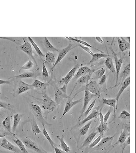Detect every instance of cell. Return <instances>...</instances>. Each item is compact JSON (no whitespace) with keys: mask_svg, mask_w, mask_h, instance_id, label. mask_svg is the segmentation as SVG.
Instances as JSON below:
<instances>
[{"mask_svg":"<svg viewBox=\"0 0 136 153\" xmlns=\"http://www.w3.org/2000/svg\"><path fill=\"white\" fill-rule=\"evenodd\" d=\"M130 84V77H127L124 80V81L122 83V85L119 91V92L117 94V96L116 97V109H117V107H118V103L119 99V97H120L121 94H122V92L124 91V90L127 88Z\"/></svg>","mask_w":136,"mask_h":153,"instance_id":"obj_14","label":"cell"},{"mask_svg":"<svg viewBox=\"0 0 136 153\" xmlns=\"http://www.w3.org/2000/svg\"><path fill=\"white\" fill-rule=\"evenodd\" d=\"M34 87L32 86V85L26 83L22 81H20L18 83V90L16 91V94L18 95V94H21L24 92H26L28 90L32 89Z\"/></svg>","mask_w":136,"mask_h":153,"instance_id":"obj_15","label":"cell"},{"mask_svg":"<svg viewBox=\"0 0 136 153\" xmlns=\"http://www.w3.org/2000/svg\"><path fill=\"white\" fill-rule=\"evenodd\" d=\"M95 102H96V100H95L94 101H93L92 103H91L90 105V106L88 107V108L87 110L86 111L84 112V113L83 114L81 115L80 117H79V120H81V119L82 117H83V118H86L87 116V115L88 114V113L90 112L91 110L93 108V107H94V105L95 104Z\"/></svg>","mask_w":136,"mask_h":153,"instance_id":"obj_39","label":"cell"},{"mask_svg":"<svg viewBox=\"0 0 136 153\" xmlns=\"http://www.w3.org/2000/svg\"><path fill=\"white\" fill-rule=\"evenodd\" d=\"M92 56V59L89 62V64L91 63L94 62L95 61H97L101 58L106 57L108 56V55L104 53H95V54H93Z\"/></svg>","mask_w":136,"mask_h":153,"instance_id":"obj_35","label":"cell"},{"mask_svg":"<svg viewBox=\"0 0 136 153\" xmlns=\"http://www.w3.org/2000/svg\"><path fill=\"white\" fill-rule=\"evenodd\" d=\"M98 132L97 131H94L93 132L91 133L88 136V137L84 141L83 144L82 146H81V148H84V147H85V146H89V144H90L91 143V141H92L93 138H94L95 137V136L98 134Z\"/></svg>","mask_w":136,"mask_h":153,"instance_id":"obj_23","label":"cell"},{"mask_svg":"<svg viewBox=\"0 0 136 153\" xmlns=\"http://www.w3.org/2000/svg\"><path fill=\"white\" fill-rule=\"evenodd\" d=\"M32 86L34 88H46L48 86V83H45L41 82L38 80H35L32 84Z\"/></svg>","mask_w":136,"mask_h":153,"instance_id":"obj_33","label":"cell"},{"mask_svg":"<svg viewBox=\"0 0 136 153\" xmlns=\"http://www.w3.org/2000/svg\"><path fill=\"white\" fill-rule=\"evenodd\" d=\"M124 146H123V150H124V148H125V147H126L127 145L130 144V136H129L128 137V138H127V140H126V143H124Z\"/></svg>","mask_w":136,"mask_h":153,"instance_id":"obj_54","label":"cell"},{"mask_svg":"<svg viewBox=\"0 0 136 153\" xmlns=\"http://www.w3.org/2000/svg\"><path fill=\"white\" fill-rule=\"evenodd\" d=\"M111 50H112L113 54L114 57V59H115V65H116V85L115 86H117L118 85V83L119 75L120 73V71L121 67L122 65V60L121 59H119L117 57V54H116L114 51L111 48Z\"/></svg>","mask_w":136,"mask_h":153,"instance_id":"obj_8","label":"cell"},{"mask_svg":"<svg viewBox=\"0 0 136 153\" xmlns=\"http://www.w3.org/2000/svg\"><path fill=\"white\" fill-rule=\"evenodd\" d=\"M13 135V134H11V133H2L0 132V138L4 137H5L7 135Z\"/></svg>","mask_w":136,"mask_h":153,"instance_id":"obj_55","label":"cell"},{"mask_svg":"<svg viewBox=\"0 0 136 153\" xmlns=\"http://www.w3.org/2000/svg\"><path fill=\"white\" fill-rule=\"evenodd\" d=\"M32 109L34 113L35 117L40 121L42 125H44L45 122L44 120L43 114H42V111L40 107L38 105L34 104L33 103L31 104Z\"/></svg>","mask_w":136,"mask_h":153,"instance_id":"obj_9","label":"cell"},{"mask_svg":"<svg viewBox=\"0 0 136 153\" xmlns=\"http://www.w3.org/2000/svg\"><path fill=\"white\" fill-rule=\"evenodd\" d=\"M57 106L55 101H53L51 97H49L47 94H44V99L42 101V108L49 111H54Z\"/></svg>","mask_w":136,"mask_h":153,"instance_id":"obj_3","label":"cell"},{"mask_svg":"<svg viewBox=\"0 0 136 153\" xmlns=\"http://www.w3.org/2000/svg\"><path fill=\"white\" fill-rule=\"evenodd\" d=\"M28 38L29 39V40H30V43L32 44V45H33V47L35 49V50L36 51V52L37 53L38 55L39 56H40V57H44V54L42 53V52L41 51L40 49L37 46L35 42L32 40V39L30 37H28Z\"/></svg>","mask_w":136,"mask_h":153,"instance_id":"obj_36","label":"cell"},{"mask_svg":"<svg viewBox=\"0 0 136 153\" xmlns=\"http://www.w3.org/2000/svg\"><path fill=\"white\" fill-rule=\"evenodd\" d=\"M21 117H22V116L19 114H16L14 115V116H13V127L11 129L13 132L14 133L15 132L16 128L18 127V125L19 124L20 120H21Z\"/></svg>","mask_w":136,"mask_h":153,"instance_id":"obj_26","label":"cell"},{"mask_svg":"<svg viewBox=\"0 0 136 153\" xmlns=\"http://www.w3.org/2000/svg\"><path fill=\"white\" fill-rule=\"evenodd\" d=\"M2 125L9 132V133L13 134L11 132V117L10 116L7 117L2 123Z\"/></svg>","mask_w":136,"mask_h":153,"instance_id":"obj_30","label":"cell"},{"mask_svg":"<svg viewBox=\"0 0 136 153\" xmlns=\"http://www.w3.org/2000/svg\"><path fill=\"white\" fill-rule=\"evenodd\" d=\"M56 137L57 138V139L60 141L61 148L62 149L63 151L66 152H70L71 150L69 147L67 145V143H65L64 140V136H62L61 137H60L59 136H57Z\"/></svg>","mask_w":136,"mask_h":153,"instance_id":"obj_27","label":"cell"},{"mask_svg":"<svg viewBox=\"0 0 136 153\" xmlns=\"http://www.w3.org/2000/svg\"><path fill=\"white\" fill-rule=\"evenodd\" d=\"M23 143L24 144V146H26V147L30 149L31 150H33L34 151L36 152L37 153H45V152L43 151L38 148L36 143L31 140L28 139V138H25L23 139Z\"/></svg>","mask_w":136,"mask_h":153,"instance_id":"obj_10","label":"cell"},{"mask_svg":"<svg viewBox=\"0 0 136 153\" xmlns=\"http://www.w3.org/2000/svg\"><path fill=\"white\" fill-rule=\"evenodd\" d=\"M75 96H74L73 97H68V101L67 102L65 105V107L64 110V112H63V114L62 115L61 118H62L66 114L67 112H68L71 109L73 106H75L76 105L79 104V103L82 102L83 99H81L78 100L77 101H73V98L75 97Z\"/></svg>","mask_w":136,"mask_h":153,"instance_id":"obj_7","label":"cell"},{"mask_svg":"<svg viewBox=\"0 0 136 153\" xmlns=\"http://www.w3.org/2000/svg\"><path fill=\"white\" fill-rule=\"evenodd\" d=\"M129 73H130V65L129 63L124 68V69L122 71V73L121 74V76L120 77V83L124 81L126 78H127V76L129 75Z\"/></svg>","mask_w":136,"mask_h":153,"instance_id":"obj_24","label":"cell"},{"mask_svg":"<svg viewBox=\"0 0 136 153\" xmlns=\"http://www.w3.org/2000/svg\"><path fill=\"white\" fill-rule=\"evenodd\" d=\"M107 129H108V124L104 123L103 124H100L96 128V131H98V133H100V135L103 136L104 132L107 130Z\"/></svg>","mask_w":136,"mask_h":153,"instance_id":"obj_37","label":"cell"},{"mask_svg":"<svg viewBox=\"0 0 136 153\" xmlns=\"http://www.w3.org/2000/svg\"><path fill=\"white\" fill-rule=\"evenodd\" d=\"M98 110H99V109H98V107L95 108V109L94 110L88 117H86L85 118H84L83 120L80 122V123L79 124V126L85 124L86 122H87L88 121L91 120L93 118H96L98 115V113H99Z\"/></svg>","mask_w":136,"mask_h":153,"instance_id":"obj_19","label":"cell"},{"mask_svg":"<svg viewBox=\"0 0 136 153\" xmlns=\"http://www.w3.org/2000/svg\"><path fill=\"white\" fill-rule=\"evenodd\" d=\"M122 153H123V150H122Z\"/></svg>","mask_w":136,"mask_h":153,"instance_id":"obj_57","label":"cell"},{"mask_svg":"<svg viewBox=\"0 0 136 153\" xmlns=\"http://www.w3.org/2000/svg\"><path fill=\"white\" fill-rule=\"evenodd\" d=\"M79 66L80 65L78 63L75 64V66L72 68V70L67 74V76H65L64 78H62L60 82L61 83H64L65 85H67L68 83L70 81V80H72L73 76H75V71Z\"/></svg>","mask_w":136,"mask_h":153,"instance_id":"obj_11","label":"cell"},{"mask_svg":"<svg viewBox=\"0 0 136 153\" xmlns=\"http://www.w3.org/2000/svg\"><path fill=\"white\" fill-rule=\"evenodd\" d=\"M92 122V121H90L87 124L84 126V127H82V128L80 130V133L81 135H84L87 133L88 131L89 130V127L90 126Z\"/></svg>","mask_w":136,"mask_h":153,"instance_id":"obj_41","label":"cell"},{"mask_svg":"<svg viewBox=\"0 0 136 153\" xmlns=\"http://www.w3.org/2000/svg\"><path fill=\"white\" fill-rule=\"evenodd\" d=\"M95 39H96V40H97L98 42H99L100 43H101V44L103 43V39H102L100 37H96Z\"/></svg>","mask_w":136,"mask_h":153,"instance_id":"obj_56","label":"cell"},{"mask_svg":"<svg viewBox=\"0 0 136 153\" xmlns=\"http://www.w3.org/2000/svg\"><path fill=\"white\" fill-rule=\"evenodd\" d=\"M0 108H3L5 109L8 110L11 112H14V109L12 105L8 104V103H5L3 102L0 101ZM2 115L0 111V117H2Z\"/></svg>","mask_w":136,"mask_h":153,"instance_id":"obj_28","label":"cell"},{"mask_svg":"<svg viewBox=\"0 0 136 153\" xmlns=\"http://www.w3.org/2000/svg\"><path fill=\"white\" fill-rule=\"evenodd\" d=\"M33 63L32 62V61L31 60H29L25 65L21 66V68L23 70H28L33 68Z\"/></svg>","mask_w":136,"mask_h":153,"instance_id":"obj_43","label":"cell"},{"mask_svg":"<svg viewBox=\"0 0 136 153\" xmlns=\"http://www.w3.org/2000/svg\"><path fill=\"white\" fill-rule=\"evenodd\" d=\"M54 149L55 150V151L56 152V153H65L64 151L63 150H60L59 149L57 148V147H54Z\"/></svg>","mask_w":136,"mask_h":153,"instance_id":"obj_52","label":"cell"},{"mask_svg":"<svg viewBox=\"0 0 136 153\" xmlns=\"http://www.w3.org/2000/svg\"><path fill=\"white\" fill-rule=\"evenodd\" d=\"M95 97V96L94 94H91L89 92L88 89H86L85 91V95H84V105H83V107L82 111H81V115L83 114L84 112L85 111L86 109L87 108L88 103Z\"/></svg>","mask_w":136,"mask_h":153,"instance_id":"obj_13","label":"cell"},{"mask_svg":"<svg viewBox=\"0 0 136 153\" xmlns=\"http://www.w3.org/2000/svg\"><path fill=\"white\" fill-rule=\"evenodd\" d=\"M86 89H88L90 93L94 94L98 97H101V90L100 88V85L96 81H91L89 83L86 85Z\"/></svg>","mask_w":136,"mask_h":153,"instance_id":"obj_4","label":"cell"},{"mask_svg":"<svg viewBox=\"0 0 136 153\" xmlns=\"http://www.w3.org/2000/svg\"><path fill=\"white\" fill-rule=\"evenodd\" d=\"M40 75L39 73L33 72V71H28V72H25L24 73L21 74V75L16 76H12L9 78L11 79H21L23 78H36L38 76V75Z\"/></svg>","mask_w":136,"mask_h":153,"instance_id":"obj_17","label":"cell"},{"mask_svg":"<svg viewBox=\"0 0 136 153\" xmlns=\"http://www.w3.org/2000/svg\"><path fill=\"white\" fill-rule=\"evenodd\" d=\"M10 84V82L8 80H0V84Z\"/></svg>","mask_w":136,"mask_h":153,"instance_id":"obj_53","label":"cell"},{"mask_svg":"<svg viewBox=\"0 0 136 153\" xmlns=\"http://www.w3.org/2000/svg\"><path fill=\"white\" fill-rule=\"evenodd\" d=\"M94 71V70H91L90 72L89 73L87 74L86 75H83L82 76H81L80 78H79L78 80V83L80 84H86V85L88 83V81L90 79L91 76L92 75L93 72Z\"/></svg>","mask_w":136,"mask_h":153,"instance_id":"obj_21","label":"cell"},{"mask_svg":"<svg viewBox=\"0 0 136 153\" xmlns=\"http://www.w3.org/2000/svg\"><path fill=\"white\" fill-rule=\"evenodd\" d=\"M103 104L106 105H109L113 108L114 113V120L116 117V101L115 99H103Z\"/></svg>","mask_w":136,"mask_h":153,"instance_id":"obj_22","label":"cell"},{"mask_svg":"<svg viewBox=\"0 0 136 153\" xmlns=\"http://www.w3.org/2000/svg\"><path fill=\"white\" fill-rule=\"evenodd\" d=\"M77 46V45H75V43L70 42L67 47L65 48L63 50L60 51L59 53V55H58L57 59L56 61H55L54 65L52 68V69H51V71H52V70L54 69L55 67L62 60L63 58L65 56H66V55L70 51L72 50V49H74V48L76 47Z\"/></svg>","mask_w":136,"mask_h":153,"instance_id":"obj_1","label":"cell"},{"mask_svg":"<svg viewBox=\"0 0 136 153\" xmlns=\"http://www.w3.org/2000/svg\"><path fill=\"white\" fill-rule=\"evenodd\" d=\"M43 125V127H44V130H43V134H44V136H45L46 138L47 139V140L49 141L50 144H51V146L52 147L53 149L54 147H56V144L53 141H52V140L51 139V137H50V136H49V134L47 133V131L46 130V129L45 128V126H44V125Z\"/></svg>","mask_w":136,"mask_h":153,"instance_id":"obj_38","label":"cell"},{"mask_svg":"<svg viewBox=\"0 0 136 153\" xmlns=\"http://www.w3.org/2000/svg\"><path fill=\"white\" fill-rule=\"evenodd\" d=\"M113 110V109L112 108V107H110L108 111V112H106V114L105 115V117H103V122H104V123H106V122L108 120L109 117H110V114H111V113L112 112Z\"/></svg>","mask_w":136,"mask_h":153,"instance_id":"obj_45","label":"cell"},{"mask_svg":"<svg viewBox=\"0 0 136 153\" xmlns=\"http://www.w3.org/2000/svg\"><path fill=\"white\" fill-rule=\"evenodd\" d=\"M129 117H130V114L128 112L126 111V110H123L121 112V113H120L119 117H118V118L126 120V119L129 118Z\"/></svg>","mask_w":136,"mask_h":153,"instance_id":"obj_44","label":"cell"},{"mask_svg":"<svg viewBox=\"0 0 136 153\" xmlns=\"http://www.w3.org/2000/svg\"><path fill=\"white\" fill-rule=\"evenodd\" d=\"M118 43L119 48L121 52H124L125 51L128 50L130 48L129 42H126L124 38L120 37H117Z\"/></svg>","mask_w":136,"mask_h":153,"instance_id":"obj_18","label":"cell"},{"mask_svg":"<svg viewBox=\"0 0 136 153\" xmlns=\"http://www.w3.org/2000/svg\"><path fill=\"white\" fill-rule=\"evenodd\" d=\"M65 38H68V39H69V40H72V41H74V42H76L79 43V44H83V45H86L87 47L92 48L95 49V50H96L98 51H100V52H101L102 53H103V52H102L100 50H98V49H96L95 48L93 47L92 45H90L89 44H88L87 42H84V41H83V40L78 39H75V38H73L72 37H65Z\"/></svg>","mask_w":136,"mask_h":153,"instance_id":"obj_29","label":"cell"},{"mask_svg":"<svg viewBox=\"0 0 136 153\" xmlns=\"http://www.w3.org/2000/svg\"><path fill=\"white\" fill-rule=\"evenodd\" d=\"M98 115H100L101 124H104V122H103V114H102V108L100 109V111H99V113H98Z\"/></svg>","mask_w":136,"mask_h":153,"instance_id":"obj_50","label":"cell"},{"mask_svg":"<svg viewBox=\"0 0 136 153\" xmlns=\"http://www.w3.org/2000/svg\"><path fill=\"white\" fill-rule=\"evenodd\" d=\"M44 44L45 45V47L47 48V50H49L50 51L52 52H59V50L56 49V48H55L53 45L51 44V42H49L46 37H44Z\"/></svg>","mask_w":136,"mask_h":153,"instance_id":"obj_32","label":"cell"},{"mask_svg":"<svg viewBox=\"0 0 136 153\" xmlns=\"http://www.w3.org/2000/svg\"><path fill=\"white\" fill-rule=\"evenodd\" d=\"M105 65L111 72H112V73L116 74V70L114 65L113 62L111 58L109 57L108 59H106V60L105 61Z\"/></svg>","mask_w":136,"mask_h":153,"instance_id":"obj_25","label":"cell"},{"mask_svg":"<svg viewBox=\"0 0 136 153\" xmlns=\"http://www.w3.org/2000/svg\"><path fill=\"white\" fill-rule=\"evenodd\" d=\"M45 58L47 62L51 63H55V57L54 54L51 52H47L45 55Z\"/></svg>","mask_w":136,"mask_h":153,"instance_id":"obj_40","label":"cell"},{"mask_svg":"<svg viewBox=\"0 0 136 153\" xmlns=\"http://www.w3.org/2000/svg\"><path fill=\"white\" fill-rule=\"evenodd\" d=\"M105 71H106V69H105V68H101L100 70H98V71H95L94 73L95 74L96 78H101V76H103V75L105 74Z\"/></svg>","mask_w":136,"mask_h":153,"instance_id":"obj_42","label":"cell"},{"mask_svg":"<svg viewBox=\"0 0 136 153\" xmlns=\"http://www.w3.org/2000/svg\"><path fill=\"white\" fill-rule=\"evenodd\" d=\"M129 136V125L128 124L124 125V130L122 131L121 134L119 136L118 140L115 144L113 146V148L117 146L118 144H122L124 143L126 141V139Z\"/></svg>","mask_w":136,"mask_h":153,"instance_id":"obj_6","label":"cell"},{"mask_svg":"<svg viewBox=\"0 0 136 153\" xmlns=\"http://www.w3.org/2000/svg\"><path fill=\"white\" fill-rule=\"evenodd\" d=\"M79 46H80L82 49H83V50H84L85 51H86L89 54H90V55H92L93 53L91 52V51L90 50V49H89V48L87 47H84V46H83V45H79Z\"/></svg>","mask_w":136,"mask_h":153,"instance_id":"obj_49","label":"cell"},{"mask_svg":"<svg viewBox=\"0 0 136 153\" xmlns=\"http://www.w3.org/2000/svg\"><path fill=\"white\" fill-rule=\"evenodd\" d=\"M24 44L20 46V49L22 51L24 52L26 54H27L28 56H30V57L33 60L34 62H35V65H36L37 68H38V65L37 64L36 61L35 60V58L33 56V50H32V46L30 44V42L26 41L24 39Z\"/></svg>","mask_w":136,"mask_h":153,"instance_id":"obj_5","label":"cell"},{"mask_svg":"<svg viewBox=\"0 0 136 153\" xmlns=\"http://www.w3.org/2000/svg\"><path fill=\"white\" fill-rule=\"evenodd\" d=\"M106 75H103V76H101V80H100V82H99V85H103V84L105 83V82H106Z\"/></svg>","mask_w":136,"mask_h":153,"instance_id":"obj_48","label":"cell"},{"mask_svg":"<svg viewBox=\"0 0 136 153\" xmlns=\"http://www.w3.org/2000/svg\"><path fill=\"white\" fill-rule=\"evenodd\" d=\"M13 141L14 143H16V145L18 146L19 150L21 151V152L23 153H29L26 149L25 148L24 144L23 143V142L20 140L19 139H18L17 138H16V139H13Z\"/></svg>","mask_w":136,"mask_h":153,"instance_id":"obj_31","label":"cell"},{"mask_svg":"<svg viewBox=\"0 0 136 153\" xmlns=\"http://www.w3.org/2000/svg\"><path fill=\"white\" fill-rule=\"evenodd\" d=\"M31 124L32 130L33 133L37 134H39L41 132V131H40L38 126L37 125L36 122L34 118H33L31 121Z\"/></svg>","mask_w":136,"mask_h":153,"instance_id":"obj_34","label":"cell"},{"mask_svg":"<svg viewBox=\"0 0 136 153\" xmlns=\"http://www.w3.org/2000/svg\"><path fill=\"white\" fill-rule=\"evenodd\" d=\"M102 137H103V136L100 135L95 139V140L93 143L90 144L89 148H93V147H94V146H96V145H97L98 143H100V141H101Z\"/></svg>","mask_w":136,"mask_h":153,"instance_id":"obj_46","label":"cell"},{"mask_svg":"<svg viewBox=\"0 0 136 153\" xmlns=\"http://www.w3.org/2000/svg\"><path fill=\"white\" fill-rule=\"evenodd\" d=\"M42 76L44 78H48L49 77V73L47 71V68L45 65V63H43V68H42Z\"/></svg>","mask_w":136,"mask_h":153,"instance_id":"obj_47","label":"cell"},{"mask_svg":"<svg viewBox=\"0 0 136 153\" xmlns=\"http://www.w3.org/2000/svg\"><path fill=\"white\" fill-rule=\"evenodd\" d=\"M45 153H46V152H45Z\"/></svg>","mask_w":136,"mask_h":153,"instance_id":"obj_58","label":"cell"},{"mask_svg":"<svg viewBox=\"0 0 136 153\" xmlns=\"http://www.w3.org/2000/svg\"><path fill=\"white\" fill-rule=\"evenodd\" d=\"M1 146L6 150H9L11 151L18 152V153L20 152L19 149H18V148L14 146V145H13L11 143H10L8 140H7L6 138H3L2 140Z\"/></svg>","mask_w":136,"mask_h":153,"instance_id":"obj_16","label":"cell"},{"mask_svg":"<svg viewBox=\"0 0 136 153\" xmlns=\"http://www.w3.org/2000/svg\"><path fill=\"white\" fill-rule=\"evenodd\" d=\"M0 39H5V40H9V41H11V42H13L14 43H16V44H17V42H16V40H14L13 39H12V38H10V37H0Z\"/></svg>","mask_w":136,"mask_h":153,"instance_id":"obj_51","label":"cell"},{"mask_svg":"<svg viewBox=\"0 0 136 153\" xmlns=\"http://www.w3.org/2000/svg\"><path fill=\"white\" fill-rule=\"evenodd\" d=\"M68 97L67 95V85H64L63 87L57 89L55 92V102H56L57 105H59L61 103L62 100L65 98H67Z\"/></svg>","mask_w":136,"mask_h":153,"instance_id":"obj_2","label":"cell"},{"mask_svg":"<svg viewBox=\"0 0 136 153\" xmlns=\"http://www.w3.org/2000/svg\"><path fill=\"white\" fill-rule=\"evenodd\" d=\"M114 136H115V135L113 136L103 138V139L101 140L100 143L96 145V146L94 147L93 149L94 150H100V149H101L105 148L109 145H110L112 143V141H113Z\"/></svg>","mask_w":136,"mask_h":153,"instance_id":"obj_12","label":"cell"},{"mask_svg":"<svg viewBox=\"0 0 136 153\" xmlns=\"http://www.w3.org/2000/svg\"><path fill=\"white\" fill-rule=\"evenodd\" d=\"M91 71V70L87 66H83V67L81 68L77 72L75 76H74V77H73L72 80H77V79L80 78L81 76H82L89 73V72H90Z\"/></svg>","mask_w":136,"mask_h":153,"instance_id":"obj_20","label":"cell"}]
</instances>
